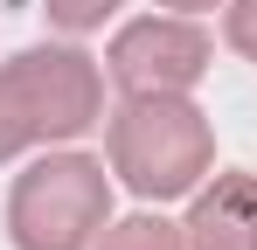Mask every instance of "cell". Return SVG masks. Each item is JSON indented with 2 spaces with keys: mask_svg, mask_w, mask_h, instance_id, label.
<instances>
[{
  "mask_svg": "<svg viewBox=\"0 0 257 250\" xmlns=\"http://www.w3.org/2000/svg\"><path fill=\"white\" fill-rule=\"evenodd\" d=\"M104 167L139 202H181L215 174V132L209 111L188 90H146L125 97L104 125Z\"/></svg>",
  "mask_w": 257,
  "mask_h": 250,
  "instance_id": "cell-1",
  "label": "cell"
},
{
  "mask_svg": "<svg viewBox=\"0 0 257 250\" xmlns=\"http://www.w3.org/2000/svg\"><path fill=\"white\" fill-rule=\"evenodd\" d=\"M111 222V167L90 153H42L7 188V243L14 250H97Z\"/></svg>",
  "mask_w": 257,
  "mask_h": 250,
  "instance_id": "cell-2",
  "label": "cell"
},
{
  "mask_svg": "<svg viewBox=\"0 0 257 250\" xmlns=\"http://www.w3.org/2000/svg\"><path fill=\"white\" fill-rule=\"evenodd\" d=\"M14 83V104L35 132V146H70L90 125H104V70L77 42H35L0 63Z\"/></svg>",
  "mask_w": 257,
  "mask_h": 250,
  "instance_id": "cell-3",
  "label": "cell"
},
{
  "mask_svg": "<svg viewBox=\"0 0 257 250\" xmlns=\"http://www.w3.org/2000/svg\"><path fill=\"white\" fill-rule=\"evenodd\" d=\"M215 63V42L195 14H139L111 35V56L104 70L125 97H146V90H195Z\"/></svg>",
  "mask_w": 257,
  "mask_h": 250,
  "instance_id": "cell-4",
  "label": "cell"
},
{
  "mask_svg": "<svg viewBox=\"0 0 257 250\" xmlns=\"http://www.w3.org/2000/svg\"><path fill=\"white\" fill-rule=\"evenodd\" d=\"M181 236H188V250H257V174H243V167L209 174L188 202Z\"/></svg>",
  "mask_w": 257,
  "mask_h": 250,
  "instance_id": "cell-5",
  "label": "cell"
},
{
  "mask_svg": "<svg viewBox=\"0 0 257 250\" xmlns=\"http://www.w3.org/2000/svg\"><path fill=\"white\" fill-rule=\"evenodd\" d=\"M97 250H188V236H181V222L139 208V215H111L104 236H97Z\"/></svg>",
  "mask_w": 257,
  "mask_h": 250,
  "instance_id": "cell-6",
  "label": "cell"
},
{
  "mask_svg": "<svg viewBox=\"0 0 257 250\" xmlns=\"http://www.w3.org/2000/svg\"><path fill=\"white\" fill-rule=\"evenodd\" d=\"M118 7H125V0H42V14L63 28V35H90V28H104Z\"/></svg>",
  "mask_w": 257,
  "mask_h": 250,
  "instance_id": "cell-7",
  "label": "cell"
},
{
  "mask_svg": "<svg viewBox=\"0 0 257 250\" xmlns=\"http://www.w3.org/2000/svg\"><path fill=\"white\" fill-rule=\"evenodd\" d=\"M28 146H35V132H28L21 104H14V83H7V70H0V160H21Z\"/></svg>",
  "mask_w": 257,
  "mask_h": 250,
  "instance_id": "cell-8",
  "label": "cell"
},
{
  "mask_svg": "<svg viewBox=\"0 0 257 250\" xmlns=\"http://www.w3.org/2000/svg\"><path fill=\"white\" fill-rule=\"evenodd\" d=\"M222 35H229V49H236L243 63H257V0H229V14H222Z\"/></svg>",
  "mask_w": 257,
  "mask_h": 250,
  "instance_id": "cell-9",
  "label": "cell"
},
{
  "mask_svg": "<svg viewBox=\"0 0 257 250\" xmlns=\"http://www.w3.org/2000/svg\"><path fill=\"white\" fill-rule=\"evenodd\" d=\"M153 7H167V14H209V7H229V0H153Z\"/></svg>",
  "mask_w": 257,
  "mask_h": 250,
  "instance_id": "cell-10",
  "label": "cell"
}]
</instances>
